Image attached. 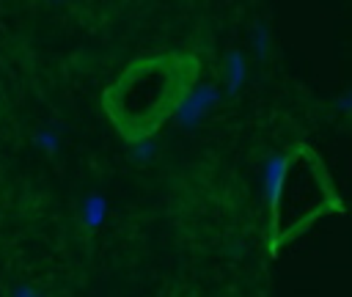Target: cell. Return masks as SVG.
I'll return each mask as SVG.
<instances>
[{
	"mask_svg": "<svg viewBox=\"0 0 352 297\" xmlns=\"http://www.w3.org/2000/svg\"><path fill=\"white\" fill-rule=\"evenodd\" d=\"M217 102H220V94H217L214 85H198V88H192V91L179 102V107H176V121H179L182 126H195Z\"/></svg>",
	"mask_w": 352,
	"mask_h": 297,
	"instance_id": "6da1fadb",
	"label": "cell"
},
{
	"mask_svg": "<svg viewBox=\"0 0 352 297\" xmlns=\"http://www.w3.org/2000/svg\"><path fill=\"white\" fill-rule=\"evenodd\" d=\"M283 176H286V157L275 154L264 162V195L267 201L275 206L278 204V195H280V187H283Z\"/></svg>",
	"mask_w": 352,
	"mask_h": 297,
	"instance_id": "7a4b0ae2",
	"label": "cell"
},
{
	"mask_svg": "<svg viewBox=\"0 0 352 297\" xmlns=\"http://www.w3.org/2000/svg\"><path fill=\"white\" fill-rule=\"evenodd\" d=\"M245 77H248V63H245L242 52H231V55L226 58V91L234 96V94L242 88Z\"/></svg>",
	"mask_w": 352,
	"mask_h": 297,
	"instance_id": "3957f363",
	"label": "cell"
},
{
	"mask_svg": "<svg viewBox=\"0 0 352 297\" xmlns=\"http://www.w3.org/2000/svg\"><path fill=\"white\" fill-rule=\"evenodd\" d=\"M80 212H82V226H85V228H99V226L104 223L107 201H104L99 192H94V195H88V198L82 201Z\"/></svg>",
	"mask_w": 352,
	"mask_h": 297,
	"instance_id": "277c9868",
	"label": "cell"
},
{
	"mask_svg": "<svg viewBox=\"0 0 352 297\" xmlns=\"http://www.w3.org/2000/svg\"><path fill=\"white\" fill-rule=\"evenodd\" d=\"M132 157H135L138 162H148V160L154 157V143H151V140H140V143L132 148Z\"/></svg>",
	"mask_w": 352,
	"mask_h": 297,
	"instance_id": "5b68a950",
	"label": "cell"
},
{
	"mask_svg": "<svg viewBox=\"0 0 352 297\" xmlns=\"http://www.w3.org/2000/svg\"><path fill=\"white\" fill-rule=\"evenodd\" d=\"M36 146H41L44 151L52 154V151L58 148V135H55V132H38V135H36Z\"/></svg>",
	"mask_w": 352,
	"mask_h": 297,
	"instance_id": "8992f818",
	"label": "cell"
},
{
	"mask_svg": "<svg viewBox=\"0 0 352 297\" xmlns=\"http://www.w3.org/2000/svg\"><path fill=\"white\" fill-rule=\"evenodd\" d=\"M253 47H256V55L258 58H264L267 55V50H270V38H267V30H256V38H253Z\"/></svg>",
	"mask_w": 352,
	"mask_h": 297,
	"instance_id": "52a82bcc",
	"label": "cell"
},
{
	"mask_svg": "<svg viewBox=\"0 0 352 297\" xmlns=\"http://www.w3.org/2000/svg\"><path fill=\"white\" fill-rule=\"evenodd\" d=\"M11 297H41V294H38L36 289H30V286H19V289H16Z\"/></svg>",
	"mask_w": 352,
	"mask_h": 297,
	"instance_id": "ba28073f",
	"label": "cell"
},
{
	"mask_svg": "<svg viewBox=\"0 0 352 297\" xmlns=\"http://www.w3.org/2000/svg\"><path fill=\"white\" fill-rule=\"evenodd\" d=\"M338 110H352V94H349V96H344V99L338 102Z\"/></svg>",
	"mask_w": 352,
	"mask_h": 297,
	"instance_id": "9c48e42d",
	"label": "cell"
}]
</instances>
